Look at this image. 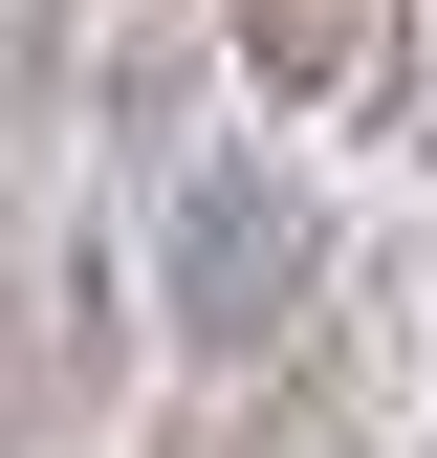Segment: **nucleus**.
I'll return each mask as SVG.
<instances>
[{
	"label": "nucleus",
	"mask_w": 437,
	"mask_h": 458,
	"mask_svg": "<svg viewBox=\"0 0 437 458\" xmlns=\"http://www.w3.org/2000/svg\"><path fill=\"white\" fill-rule=\"evenodd\" d=\"M306 262H328L306 175H262V153H197V175H176V350L262 371V350H285V306H306Z\"/></svg>",
	"instance_id": "f257e3e1"
},
{
	"label": "nucleus",
	"mask_w": 437,
	"mask_h": 458,
	"mask_svg": "<svg viewBox=\"0 0 437 458\" xmlns=\"http://www.w3.org/2000/svg\"><path fill=\"white\" fill-rule=\"evenodd\" d=\"M394 22L416 0H218V44H241L262 109H372L394 88Z\"/></svg>",
	"instance_id": "f03ea898"
}]
</instances>
